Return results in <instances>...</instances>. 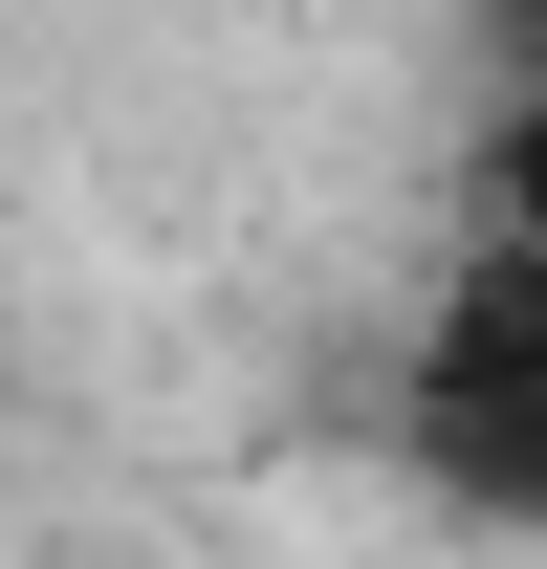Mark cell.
<instances>
[{"label": "cell", "mask_w": 547, "mask_h": 569, "mask_svg": "<svg viewBox=\"0 0 547 569\" xmlns=\"http://www.w3.org/2000/svg\"><path fill=\"white\" fill-rule=\"evenodd\" d=\"M395 438H416L438 503L547 526V263H526V241H481V263L438 284V329L395 351Z\"/></svg>", "instance_id": "obj_1"}, {"label": "cell", "mask_w": 547, "mask_h": 569, "mask_svg": "<svg viewBox=\"0 0 547 569\" xmlns=\"http://www.w3.org/2000/svg\"><path fill=\"white\" fill-rule=\"evenodd\" d=\"M481 241H526V263H547V67L504 88V132H481Z\"/></svg>", "instance_id": "obj_2"}]
</instances>
